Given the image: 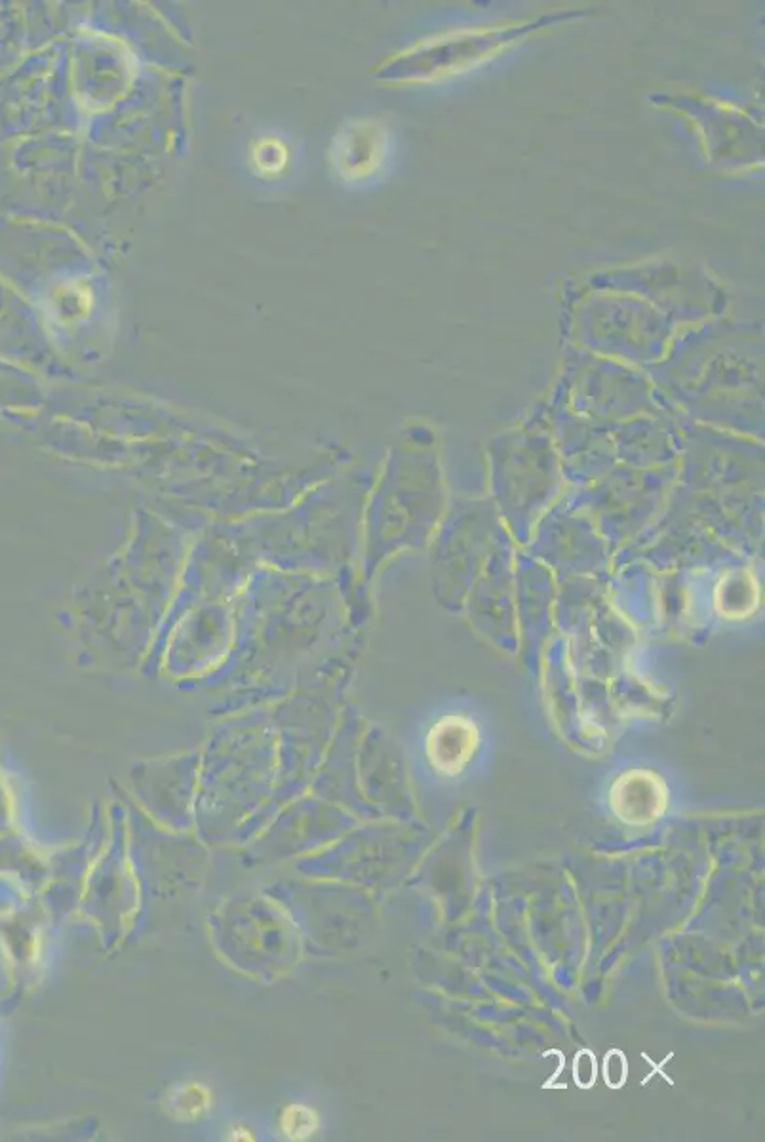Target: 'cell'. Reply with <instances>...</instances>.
I'll list each match as a JSON object with an SVG mask.
<instances>
[{
    "mask_svg": "<svg viewBox=\"0 0 765 1142\" xmlns=\"http://www.w3.org/2000/svg\"><path fill=\"white\" fill-rule=\"evenodd\" d=\"M573 16L577 14L566 12L520 25L453 31L448 35L421 42L396 60L398 79L434 82L465 73L472 67L499 56L510 46L528 39L535 31H541L547 25L568 20Z\"/></svg>",
    "mask_w": 765,
    "mask_h": 1142,
    "instance_id": "obj_1",
    "label": "cell"
},
{
    "mask_svg": "<svg viewBox=\"0 0 765 1142\" xmlns=\"http://www.w3.org/2000/svg\"><path fill=\"white\" fill-rule=\"evenodd\" d=\"M391 157V136L377 120H360L345 130L335 145V166L341 178L360 183L383 172Z\"/></svg>",
    "mask_w": 765,
    "mask_h": 1142,
    "instance_id": "obj_2",
    "label": "cell"
},
{
    "mask_svg": "<svg viewBox=\"0 0 765 1142\" xmlns=\"http://www.w3.org/2000/svg\"><path fill=\"white\" fill-rule=\"evenodd\" d=\"M609 806L625 825L648 827L665 815L668 788L657 773L649 769H632L613 783Z\"/></svg>",
    "mask_w": 765,
    "mask_h": 1142,
    "instance_id": "obj_3",
    "label": "cell"
},
{
    "mask_svg": "<svg viewBox=\"0 0 765 1142\" xmlns=\"http://www.w3.org/2000/svg\"><path fill=\"white\" fill-rule=\"evenodd\" d=\"M480 733L465 716H444L427 735V756L440 775L455 777L463 773L478 750Z\"/></svg>",
    "mask_w": 765,
    "mask_h": 1142,
    "instance_id": "obj_4",
    "label": "cell"
},
{
    "mask_svg": "<svg viewBox=\"0 0 765 1142\" xmlns=\"http://www.w3.org/2000/svg\"><path fill=\"white\" fill-rule=\"evenodd\" d=\"M170 1104L179 1118L197 1120L210 1106V1093L206 1087L197 1083L183 1085L181 1089L172 1093Z\"/></svg>",
    "mask_w": 765,
    "mask_h": 1142,
    "instance_id": "obj_5",
    "label": "cell"
},
{
    "mask_svg": "<svg viewBox=\"0 0 765 1142\" xmlns=\"http://www.w3.org/2000/svg\"><path fill=\"white\" fill-rule=\"evenodd\" d=\"M280 1127L288 1139L303 1141V1139L311 1137L316 1131L318 1116L314 1110L305 1104H292L284 1110V1114L280 1118Z\"/></svg>",
    "mask_w": 765,
    "mask_h": 1142,
    "instance_id": "obj_6",
    "label": "cell"
},
{
    "mask_svg": "<svg viewBox=\"0 0 765 1142\" xmlns=\"http://www.w3.org/2000/svg\"><path fill=\"white\" fill-rule=\"evenodd\" d=\"M254 162L259 172L275 176L288 162V149L278 139H263L259 147H255Z\"/></svg>",
    "mask_w": 765,
    "mask_h": 1142,
    "instance_id": "obj_7",
    "label": "cell"
},
{
    "mask_svg": "<svg viewBox=\"0 0 765 1142\" xmlns=\"http://www.w3.org/2000/svg\"><path fill=\"white\" fill-rule=\"evenodd\" d=\"M628 1063L621 1049H611L604 1059V1080L611 1089H621L627 1083Z\"/></svg>",
    "mask_w": 765,
    "mask_h": 1142,
    "instance_id": "obj_8",
    "label": "cell"
},
{
    "mask_svg": "<svg viewBox=\"0 0 765 1142\" xmlns=\"http://www.w3.org/2000/svg\"><path fill=\"white\" fill-rule=\"evenodd\" d=\"M598 1076V1064H596V1057L590 1049H583L575 1055L573 1061V1080L583 1087V1089H590Z\"/></svg>",
    "mask_w": 765,
    "mask_h": 1142,
    "instance_id": "obj_9",
    "label": "cell"
}]
</instances>
